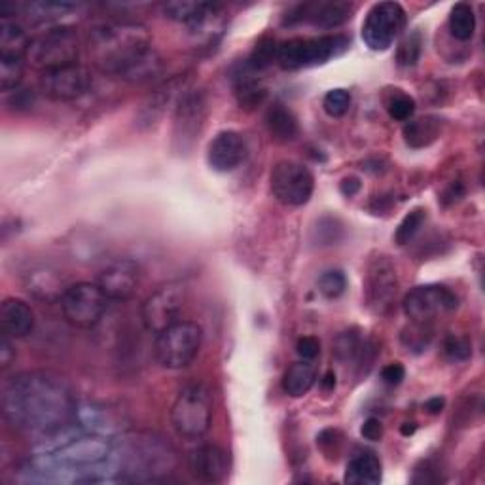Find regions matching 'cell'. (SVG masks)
Wrapping results in <instances>:
<instances>
[{"label":"cell","instance_id":"6da1fadb","mask_svg":"<svg viewBox=\"0 0 485 485\" xmlns=\"http://www.w3.org/2000/svg\"><path fill=\"white\" fill-rule=\"evenodd\" d=\"M3 414L14 429L48 436L76 421L79 404L70 385L61 376L25 372L5 383Z\"/></svg>","mask_w":485,"mask_h":485},{"label":"cell","instance_id":"7a4b0ae2","mask_svg":"<svg viewBox=\"0 0 485 485\" xmlns=\"http://www.w3.org/2000/svg\"><path fill=\"white\" fill-rule=\"evenodd\" d=\"M93 65L127 82H146L162 72V57L152 46V34L141 23H101L88 34Z\"/></svg>","mask_w":485,"mask_h":485},{"label":"cell","instance_id":"3957f363","mask_svg":"<svg viewBox=\"0 0 485 485\" xmlns=\"http://www.w3.org/2000/svg\"><path fill=\"white\" fill-rule=\"evenodd\" d=\"M116 471L127 481H158L177 467V452L154 433H129L114 443Z\"/></svg>","mask_w":485,"mask_h":485},{"label":"cell","instance_id":"277c9868","mask_svg":"<svg viewBox=\"0 0 485 485\" xmlns=\"http://www.w3.org/2000/svg\"><path fill=\"white\" fill-rule=\"evenodd\" d=\"M114 443L97 433H79L48 455V464L53 471H70L82 474V481H97L93 472L112 459Z\"/></svg>","mask_w":485,"mask_h":485},{"label":"cell","instance_id":"5b68a950","mask_svg":"<svg viewBox=\"0 0 485 485\" xmlns=\"http://www.w3.org/2000/svg\"><path fill=\"white\" fill-rule=\"evenodd\" d=\"M351 41L345 34H322L313 38H293L279 44L277 63L284 70H300L319 67L343 55Z\"/></svg>","mask_w":485,"mask_h":485},{"label":"cell","instance_id":"8992f818","mask_svg":"<svg viewBox=\"0 0 485 485\" xmlns=\"http://www.w3.org/2000/svg\"><path fill=\"white\" fill-rule=\"evenodd\" d=\"M80 38L72 27H50L31 41L27 61L41 72L79 65Z\"/></svg>","mask_w":485,"mask_h":485},{"label":"cell","instance_id":"52a82bcc","mask_svg":"<svg viewBox=\"0 0 485 485\" xmlns=\"http://www.w3.org/2000/svg\"><path fill=\"white\" fill-rule=\"evenodd\" d=\"M171 423L181 438L200 440L212 424V395L205 385L182 389L171 407Z\"/></svg>","mask_w":485,"mask_h":485},{"label":"cell","instance_id":"ba28073f","mask_svg":"<svg viewBox=\"0 0 485 485\" xmlns=\"http://www.w3.org/2000/svg\"><path fill=\"white\" fill-rule=\"evenodd\" d=\"M201 343L203 328L193 321H179L156 336L154 353L167 370H182L196 360Z\"/></svg>","mask_w":485,"mask_h":485},{"label":"cell","instance_id":"9c48e42d","mask_svg":"<svg viewBox=\"0 0 485 485\" xmlns=\"http://www.w3.org/2000/svg\"><path fill=\"white\" fill-rule=\"evenodd\" d=\"M207 95L200 89H186L179 103L174 105L173 124V150L184 156L200 141L207 120Z\"/></svg>","mask_w":485,"mask_h":485},{"label":"cell","instance_id":"30bf717a","mask_svg":"<svg viewBox=\"0 0 485 485\" xmlns=\"http://www.w3.org/2000/svg\"><path fill=\"white\" fill-rule=\"evenodd\" d=\"M271 196L286 207H302L313 196L315 177L303 163L281 160L269 174Z\"/></svg>","mask_w":485,"mask_h":485},{"label":"cell","instance_id":"8fae6325","mask_svg":"<svg viewBox=\"0 0 485 485\" xmlns=\"http://www.w3.org/2000/svg\"><path fill=\"white\" fill-rule=\"evenodd\" d=\"M108 302L97 283H76L67 286L60 303L69 324L88 330L101 322Z\"/></svg>","mask_w":485,"mask_h":485},{"label":"cell","instance_id":"7c38bea8","mask_svg":"<svg viewBox=\"0 0 485 485\" xmlns=\"http://www.w3.org/2000/svg\"><path fill=\"white\" fill-rule=\"evenodd\" d=\"M188 300L186 284L173 281L160 286L156 293H152L141 309V319L145 328L152 334H160L165 328L179 322L182 309Z\"/></svg>","mask_w":485,"mask_h":485},{"label":"cell","instance_id":"4fadbf2b","mask_svg":"<svg viewBox=\"0 0 485 485\" xmlns=\"http://www.w3.org/2000/svg\"><path fill=\"white\" fill-rule=\"evenodd\" d=\"M406 27V10L398 3H379L366 14L362 41L374 51L389 50Z\"/></svg>","mask_w":485,"mask_h":485},{"label":"cell","instance_id":"5bb4252c","mask_svg":"<svg viewBox=\"0 0 485 485\" xmlns=\"http://www.w3.org/2000/svg\"><path fill=\"white\" fill-rule=\"evenodd\" d=\"M459 307V298L448 286L423 284L404 296L402 309L412 322H433L438 315L452 313Z\"/></svg>","mask_w":485,"mask_h":485},{"label":"cell","instance_id":"9a60e30c","mask_svg":"<svg viewBox=\"0 0 485 485\" xmlns=\"http://www.w3.org/2000/svg\"><path fill=\"white\" fill-rule=\"evenodd\" d=\"M366 303L376 315H387L393 309L398 296V274L395 264L387 256H378L368 266Z\"/></svg>","mask_w":485,"mask_h":485},{"label":"cell","instance_id":"2e32d148","mask_svg":"<svg viewBox=\"0 0 485 485\" xmlns=\"http://www.w3.org/2000/svg\"><path fill=\"white\" fill-rule=\"evenodd\" d=\"M91 86V76L82 65H69L41 74V91L55 103L80 99Z\"/></svg>","mask_w":485,"mask_h":485},{"label":"cell","instance_id":"e0dca14e","mask_svg":"<svg viewBox=\"0 0 485 485\" xmlns=\"http://www.w3.org/2000/svg\"><path fill=\"white\" fill-rule=\"evenodd\" d=\"M353 12L355 5L341 3V0H336V3H305L290 10L283 19V25L309 23L319 29H338L353 17Z\"/></svg>","mask_w":485,"mask_h":485},{"label":"cell","instance_id":"ac0fdd59","mask_svg":"<svg viewBox=\"0 0 485 485\" xmlns=\"http://www.w3.org/2000/svg\"><path fill=\"white\" fill-rule=\"evenodd\" d=\"M97 284L110 302H127L139 290L141 267L137 262L127 258L116 260L101 271Z\"/></svg>","mask_w":485,"mask_h":485},{"label":"cell","instance_id":"d6986e66","mask_svg":"<svg viewBox=\"0 0 485 485\" xmlns=\"http://www.w3.org/2000/svg\"><path fill=\"white\" fill-rule=\"evenodd\" d=\"M248 146L239 131H220L207 150L209 167L217 173H231L245 163Z\"/></svg>","mask_w":485,"mask_h":485},{"label":"cell","instance_id":"ffe728a7","mask_svg":"<svg viewBox=\"0 0 485 485\" xmlns=\"http://www.w3.org/2000/svg\"><path fill=\"white\" fill-rule=\"evenodd\" d=\"M190 474L205 483H220L229 472L228 455L219 445H201L188 457Z\"/></svg>","mask_w":485,"mask_h":485},{"label":"cell","instance_id":"44dd1931","mask_svg":"<svg viewBox=\"0 0 485 485\" xmlns=\"http://www.w3.org/2000/svg\"><path fill=\"white\" fill-rule=\"evenodd\" d=\"M186 89L188 88H186L184 79H173V80L162 84L158 89H154L148 95V99L143 103V108L139 110L137 124L143 127H150V126L156 124L171 105L179 103L181 95Z\"/></svg>","mask_w":485,"mask_h":485},{"label":"cell","instance_id":"7402d4cb","mask_svg":"<svg viewBox=\"0 0 485 485\" xmlns=\"http://www.w3.org/2000/svg\"><path fill=\"white\" fill-rule=\"evenodd\" d=\"M231 82H234V95L241 108L255 110L260 105H264L267 97V88L260 79V72L250 69L247 61L236 67L234 74H231Z\"/></svg>","mask_w":485,"mask_h":485},{"label":"cell","instance_id":"603a6c76","mask_svg":"<svg viewBox=\"0 0 485 485\" xmlns=\"http://www.w3.org/2000/svg\"><path fill=\"white\" fill-rule=\"evenodd\" d=\"M0 324H3L5 334L22 340L33 334L36 319L29 303L17 298H8L0 305Z\"/></svg>","mask_w":485,"mask_h":485},{"label":"cell","instance_id":"cb8c5ba5","mask_svg":"<svg viewBox=\"0 0 485 485\" xmlns=\"http://www.w3.org/2000/svg\"><path fill=\"white\" fill-rule=\"evenodd\" d=\"M25 288L33 298L46 303L61 302L67 290L60 274L50 267H34L33 271H29L25 277Z\"/></svg>","mask_w":485,"mask_h":485},{"label":"cell","instance_id":"d4e9b609","mask_svg":"<svg viewBox=\"0 0 485 485\" xmlns=\"http://www.w3.org/2000/svg\"><path fill=\"white\" fill-rule=\"evenodd\" d=\"M23 14L31 22L38 25H51V27H63L65 19L80 10V5L72 3H51V0H38V3H25L22 6Z\"/></svg>","mask_w":485,"mask_h":485},{"label":"cell","instance_id":"484cf974","mask_svg":"<svg viewBox=\"0 0 485 485\" xmlns=\"http://www.w3.org/2000/svg\"><path fill=\"white\" fill-rule=\"evenodd\" d=\"M266 126L271 139L283 145L296 141V137L300 135V126L294 112L281 103L269 107L266 114Z\"/></svg>","mask_w":485,"mask_h":485},{"label":"cell","instance_id":"4316f807","mask_svg":"<svg viewBox=\"0 0 485 485\" xmlns=\"http://www.w3.org/2000/svg\"><path fill=\"white\" fill-rule=\"evenodd\" d=\"M381 478L383 467L379 457L372 452H364L349 461L343 480L353 485H378L381 483Z\"/></svg>","mask_w":485,"mask_h":485},{"label":"cell","instance_id":"83f0119b","mask_svg":"<svg viewBox=\"0 0 485 485\" xmlns=\"http://www.w3.org/2000/svg\"><path fill=\"white\" fill-rule=\"evenodd\" d=\"M31 46V38L27 36L25 29L3 19L0 23V57H8V60H27V51Z\"/></svg>","mask_w":485,"mask_h":485},{"label":"cell","instance_id":"f1b7e54d","mask_svg":"<svg viewBox=\"0 0 485 485\" xmlns=\"http://www.w3.org/2000/svg\"><path fill=\"white\" fill-rule=\"evenodd\" d=\"M315 383H317V368L309 360H302L290 366L284 372L283 391L293 398H302L313 389Z\"/></svg>","mask_w":485,"mask_h":485},{"label":"cell","instance_id":"f546056e","mask_svg":"<svg viewBox=\"0 0 485 485\" xmlns=\"http://www.w3.org/2000/svg\"><path fill=\"white\" fill-rule=\"evenodd\" d=\"M442 131V120L434 118V116H426V118H417L410 120L404 126V143L410 148H424L431 146Z\"/></svg>","mask_w":485,"mask_h":485},{"label":"cell","instance_id":"4dcf8cb0","mask_svg":"<svg viewBox=\"0 0 485 485\" xmlns=\"http://www.w3.org/2000/svg\"><path fill=\"white\" fill-rule=\"evenodd\" d=\"M450 33L459 42H469L476 31V15L474 8L467 3H457L450 12Z\"/></svg>","mask_w":485,"mask_h":485},{"label":"cell","instance_id":"1f68e13d","mask_svg":"<svg viewBox=\"0 0 485 485\" xmlns=\"http://www.w3.org/2000/svg\"><path fill=\"white\" fill-rule=\"evenodd\" d=\"M368 343L360 338L359 330H347V332H341L336 341H334V357L347 364V362H355V360H362L366 357L368 351Z\"/></svg>","mask_w":485,"mask_h":485},{"label":"cell","instance_id":"d6a6232c","mask_svg":"<svg viewBox=\"0 0 485 485\" xmlns=\"http://www.w3.org/2000/svg\"><path fill=\"white\" fill-rule=\"evenodd\" d=\"M312 239L319 247L338 245L343 239V224L334 217H322L312 231Z\"/></svg>","mask_w":485,"mask_h":485},{"label":"cell","instance_id":"836d02e7","mask_svg":"<svg viewBox=\"0 0 485 485\" xmlns=\"http://www.w3.org/2000/svg\"><path fill=\"white\" fill-rule=\"evenodd\" d=\"M277 51H279V44L274 41V38L264 36L256 42V46H255V50H252L247 63L250 69H255L260 72L277 61Z\"/></svg>","mask_w":485,"mask_h":485},{"label":"cell","instance_id":"e575fe53","mask_svg":"<svg viewBox=\"0 0 485 485\" xmlns=\"http://www.w3.org/2000/svg\"><path fill=\"white\" fill-rule=\"evenodd\" d=\"M433 341V326L431 322H412L410 328L402 332V343L407 351L421 353Z\"/></svg>","mask_w":485,"mask_h":485},{"label":"cell","instance_id":"d590c367","mask_svg":"<svg viewBox=\"0 0 485 485\" xmlns=\"http://www.w3.org/2000/svg\"><path fill=\"white\" fill-rule=\"evenodd\" d=\"M27 60H8V57H0V88L5 93L15 91L23 82Z\"/></svg>","mask_w":485,"mask_h":485},{"label":"cell","instance_id":"8d00e7d4","mask_svg":"<svg viewBox=\"0 0 485 485\" xmlns=\"http://www.w3.org/2000/svg\"><path fill=\"white\" fill-rule=\"evenodd\" d=\"M426 220V210L417 207L414 210L407 212V215L404 217V220L398 224L396 228V234H395V241L404 247V245H410L414 241V238L419 234V229L423 228Z\"/></svg>","mask_w":485,"mask_h":485},{"label":"cell","instance_id":"74e56055","mask_svg":"<svg viewBox=\"0 0 485 485\" xmlns=\"http://www.w3.org/2000/svg\"><path fill=\"white\" fill-rule=\"evenodd\" d=\"M387 112L395 122H410L415 114V99L402 89H395L387 101Z\"/></svg>","mask_w":485,"mask_h":485},{"label":"cell","instance_id":"f35d334b","mask_svg":"<svg viewBox=\"0 0 485 485\" xmlns=\"http://www.w3.org/2000/svg\"><path fill=\"white\" fill-rule=\"evenodd\" d=\"M423 51V38L417 31L407 34L396 48V61L402 67H414L417 65Z\"/></svg>","mask_w":485,"mask_h":485},{"label":"cell","instance_id":"ab89813d","mask_svg":"<svg viewBox=\"0 0 485 485\" xmlns=\"http://www.w3.org/2000/svg\"><path fill=\"white\" fill-rule=\"evenodd\" d=\"M317 286H319V293L326 300H336L345 293L347 277H345L343 271H340V269H328L319 277Z\"/></svg>","mask_w":485,"mask_h":485},{"label":"cell","instance_id":"60d3db41","mask_svg":"<svg viewBox=\"0 0 485 485\" xmlns=\"http://www.w3.org/2000/svg\"><path fill=\"white\" fill-rule=\"evenodd\" d=\"M322 108L330 118H343L349 108H351V93L341 88L330 89L322 99Z\"/></svg>","mask_w":485,"mask_h":485},{"label":"cell","instance_id":"b9f144b4","mask_svg":"<svg viewBox=\"0 0 485 485\" xmlns=\"http://www.w3.org/2000/svg\"><path fill=\"white\" fill-rule=\"evenodd\" d=\"M442 349L450 362H467L472 357V341L464 336H448Z\"/></svg>","mask_w":485,"mask_h":485},{"label":"cell","instance_id":"7bdbcfd3","mask_svg":"<svg viewBox=\"0 0 485 485\" xmlns=\"http://www.w3.org/2000/svg\"><path fill=\"white\" fill-rule=\"evenodd\" d=\"M317 443H319V448L322 450V453L326 455V459L336 461L341 453L343 436L336 429H326L317 436Z\"/></svg>","mask_w":485,"mask_h":485},{"label":"cell","instance_id":"ee69618b","mask_svg":"<svg viewBox=\"0 0 485 485\" xmlns=\"http://www.w3.org/2000/svg\"><path fill=\"white\" fill-rule=\"evenodd\" d=\"M296 353L303 359V360H315L321 355V341L313 336H303L298 340L296 343Z\"/></svg>","mask_w":485,"mask_h":485},{"label":"cell","instance_id":"f6af8a7d","mask_svg":"<svg viewBox=\"0 0 485 485\" xmlns=\"http://www.w3.org/2000/svg\"><path fill=\"white\" fill-rule=\"evenodd\" d=\"M8 105L14 108V110H27L34 105V91L33 89H22L17 88L15 91L10 93V99H8Z\"/></svg>","mask_w":485,"mask_h":485},{"label":"cell","instance_id":"bcb514c9","mask_svg":"<svg viewBox=\"0 0 485 485\" xmlns=\"http://www.w3.org/2000/svg\"><path fill=\"white\" fill-rule=\"evenodd\" d=\"M406 378V368L400 364V362H391V364H387L383 368V372H381V379L383 383L387 385H391V387H396L404 381Z\"/></svg>","mask_w":485,"mask_h":485},{"label":"cell","instance_id":"7dc6e473","mask_svg":"<svg viewBox=\"0 0 485 485\" xmlns=\"http://www.w3.org/2000/svg\"><path fill=\"white\" fill-rule=\"evenodd\" d=\"M360 434L370 442H379L383 438V423L376 417H368L360 426Z\"/></svg>","mask_w":485,"mask_h":485},{"label":"cell","instance_id":"c3c4849f","mask_svg":"<svg viewBox=\"0 0 485 485\" xmlns=\"http://www.w3.org/2000/svg\"><path fill=\"white\" fill-rule=\"evenodd\" d=\"M14 359H15V349L10 341V336L3 334V340H0V364H3V368H8Z\"/></svg>","mask_w":485,"mask_h":485},{"label":"cell","instance_id":"681fc988","mask_svg":"<svg viewBox=\"0 0 485 485\" xmlns=\"http://www.w3.org/2000/svg\"><path fill=\"white\" fill-rule=\"evenodd\" d=\"M360 188H362V182H360V179H357V177H345V179L340 182V191L343 193L345 198H355L357 193L360 191Z\"/></svg>","mask_w":485,"mask_h":485},{"label":"cell","instance_id":"f907efd6","mask_svg":"<svg viewBox=\"0 0 485 485\" xmlns=\"http://www.w3.org/2000/svg\"><path fill=\"white\" fill-rule=\"evenodd\" d=\"M443 406H445V398L443 396H434V398H429L424 402V412L426 414H431V415H438L442 414L443 410Z\"/></svg>","mask_w":485,"mask_h":485},{"label":"cell","instance_id":"816d5d0a","mask_svg":"<svg viewBox=\"0 0 485 485\" xmlns=\"http://www.w3.org/2000/svg\"><path fill=\"white\" fill-rule=\"evenodd\" d=\"M462 193H464V188H462V184H461V182H453V184L450 186V190L443 193V198H442V201H443L445 205H450V203L457 201V200H459V198L462 196Z\"/></svg>","mask_w":485,"mask_h":485},{"label":"cell","instance_id":"f5cc1de1","mask_svg":"<svg viewBox=\"0 0 485 485\" xmlns=\"http://www.w3.org/2000/svg\"><path fill=\"white\" fill-rule=\"evenodd\" d=\"M321 387H322V391L330 393V391H334L336 389V374L334 372H326L321 379Z\"/></svg>","mask_w":485,"mask_h":485},{"label":"cell","instance_id":"db71d44e","mask_svg":"<svg viewBox=\"0 0 485 485\" xmlns=\"http://www.w3.org/2000/svg\"><path fill=\"white\" fill-rule=\"evenodd\" d=\"M415 431H417V424H415V423H404V424L400 426V433H402L404 436H412Z\"/></svg>","mask_w":485,"mask_h":485}]
</instances>
